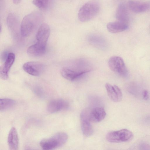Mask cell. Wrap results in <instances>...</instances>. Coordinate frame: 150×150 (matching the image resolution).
Returning a JSON list of instances; mask_svg holds the SVG:
<instances>
[{"mask_svg": "<svg viewBox=\"0 0 150 150\" xmlns=\"http://www.w3.org/2000/svg\"><path fill=\"white\" fill-rule=\"evenodd\" d=\"M43 19L42 14L38 11L32 12L25 16L21 24V35L23 37L29 35Z\"/></svg>", "mask_w": 150, "mask_h": 150, "instance_id": "6da1fadb", "label": "cell"}, {"mask_svg": "<svg viewBox=\"0 0 150 150\" xmlns=\"http://www.w3.org/2000/svg\"><path fill=\"white\" fill-rule=\"evenodd\" d=\"M100 9V4L97 0H92L87 2L79 11V19L83 22L89 21L98 13Z\"/></svg>", "mask_w": 150, "mask_h": 150, "instance_id": "7a4b0ae2", "label": "cell"}, {"mask_svg": "<svg viewBox=\"0 0 150 150\" xmlns=\"http://www.w3.org/2000/svg\"><path fill=\"white\" fill-rule=\"evenodd\" d=\"M68 138L67 134L64 132L57 133L51 137L42 139L40 143L43 149L50 150L57 149L63 145Z\"/></svg>", "mask_w": 150, "mask_h": 150, "instance_id": "3957f363", "label": "cell"}, {"mask_svg": "<svg viewBox=\"0 0 150 150\" xmlns=\"http://www.w3.org/2000/svg\"><path fill=\"white\" fill-rule=\"evenodd\" d=\"M133 136V134L131 131L127 129H123L109 132L106 136V139L110 142L119 143L128 141Z\"/></svg>", "mask_w": 150, "mask_h": 150, "instance_id": "277c9868", "label": "cell"}, {"mask_svg": "<svg viewBox=\"0 0 150 150\" xmlns=\"http://www.w3.org/2000/svg\"><path fill=\"white\" fill-rule=\"evenodd\" d=\"M110 69L114 72L122 76L127 73V69L122 59L119 56L111 57L108 62Z\"/></svg>", "mask_w": 150, "mask_h": 150, "instance_id": "5b68a950", "label": "cell"}, {"mask_svg": "<svg viewBox=\"0 0 150 150\" xmlns=\"http://www.w3.org/2000/svg\"><path fill=\"white\" fill-rule=\"evenodd\" d=\"M89 113L88 110L85 109L82 111L80 115L81 130L83 135L86 137L91 136L93 132L89 119Z\"/></svg>", "mask_w": 150, "mask_h": 150, "instance_id": "8992f818", "label": "cell"}, {"mask_svg": "<svg viewBox=\"0 0 150 150\" xmlns=\"http://www.w3.org/2000/svg\"><path fill=\"white\" fill-rule=\"evenodd\" d=\"M91 70L86 69H71L64 67L61 71L62 76L71 81H74L83 75L89 72Z\"/></svg>", "mask_w": 150, "mask_h": 150, "instance_id": "52a82bcc", "label": "cell"}, {"mask_svg": "<svg viewBox=\"0 0 150 150\" xmlns=\"http://www.w3.org/2000/svg\"><path fill=\"white\" fill-rule=\"evenodd\" d=\"M23 68L24 71L29 74L38 76L43 72L45 66L43 64L40 62H29L25 63Z\"/></svg>", "mask_w": 150, "mask_h": 150, "instance_id": "ba28073f", "label": "cell"}, {"mask_svg": "<svg viewBox=\"0 0 150 150\" xmlns=\"http://www.w3.org/2000/svg\"><path fill=\"white\" fill-rule=\"evenodd\" d=\"M69 103L62 99H53L50 101L47 105V110L50 112L55 113L66 109L69 107Z\"/></svg>", "mask_w": 150, "mask_h": 150, "instance_id": "9c48e42d", "label": "cell"}, {"mask_svg": "<svg viewBox=\"0 0 150 150\" xmlns=\"http://www.w3.org/2000/svg\"><path fill=\"white\" fill-rule=\"evenodd\" d=\"M7 23L10 32L13 35L21 34L19 19L17 15L13 13H10L7 17Z\"/></svg>", "mask_w": 150, "mask_h": 150, "instance_id": "30bf717a", "label": "cell"}, {"mask_svg": "<svg viewBox=\"0 0 150 150\" xmlns=\"http://www.w3.org/2000/svg\"><path fill=\"white\" fill-rule=\"evenodd\" d=\"M14 54L8 53L5 62L0 68V77L2 79L5 80L8 78L10 69L13 64L15 59Z\"/></svg>", "mask_w": 150, "mask_h": 150, "instance_id": "8fae6325", "label": "cell"}, {"mask_svg": "<svg viewBox=\"0 0 150 150\" xmlns=\"http://www.w3.org/2000/svg\"><path fill=\"white\" fill-rule=\"evenodd\" d=\"M50 33V29L48 25L46 23L41 24L36 34L37 43L46 46Z\"/></svg>", "mask_w": 150, "mask_h": 150, "instance_id": "7c38bea8", "label": "cell"}, {"mask_svg": "<svg viewBox=\"0 0 150 150\" xmlns=\"http://www.w3.org/2000/svg\"><path fill=\"white\" fill-rule=\"evenodd\" d=\"M128 6L130 10L134 12H144L150 10V1L130 0L128 2Z\"/></svg>", "mask_w": 150, "mask_h": 150, "instance_id": "4fadbf2b", "label": "cell"}, {"mask_svg": "<svg viewBox=\"0 0 150 150\" xmlns=\"http://www.w3.org/2000/svg\"><path fill=\"white\" fill-rule=\"evenodd\" d=\"M105 88L111 100L115 102H119L122 100V93L117 86L106 83L105 84Z\"/></svg>", "mask_w": 150, "mask_h": 150, "instance_id": "5bb4252c", "label": "cell"}, {"mask_svg": "<svg viewBox=\"0 0 150 150\" xmlns=\"http://www.w3.org/2000/svg\"><path fill=\"white\" fill-rule=\"evenodd\" d=\"M88 41L92 45L101 50L106 49L108 46L107 42L103 37L97 34H92L88 36Z\"/></svg>", "mask_w": 150, "mask_h": 150, "instance_id": "9a60e30c", "label": "cell"}, {"mask_svg": "<svg viewBox=\"0 0 150 150\" xmlns=\"http://www.w3.org/2000/svg\"><path fill=\"white\" fill-rule=\"evenodd\" d=\"M106 115V113L103 108L96 107L90 112V120L91 122H99L105 118Z\"/></svg>", "mask_w": 150, "mask_h": 150, "instance_id": "2e32d148", "label": "cell"}, {"mask_svg": "<svg viewBox=\"0 0 150 150\" xmlns=\"http://www.w3.org/2000/svg\"><path fill=\"white\" fill-rule=\"evenodd\" d=\"M128 26L127 23L117 21L108 23L107 25V28L109 32L115 33L126 30Z\"/></svg>", "mask_w": 150, "mask_h": 150, "instance_id": "e0dca14e", "label": "cell"}, {"mask_svg": "<svg viewBox=\"0 0 150 150\" xmlns=\"http://www.w3.org/2000/svg\"><path fill=\"white\" fill-rule=\"evenodd\" d=\"M8 142L10 149H18V136L17 130L14 127H12L9 132L8 137Z\"/></svg>", "mask_w": 150, "mask_h": 150, "instance_id": "ac0fdd59", "label": "cell"}, {"mask_svg": "<svg viewBox=\"0 0 150 150\" xmlns=\"http://www.w3.org/2000/svg\"><path fill=\"white\" fill-rule=\"evenodd\" d=\"M46 51V46L37 43L30 46L27 50V53L30 56L37 57L44 55Z\"/></svg>", "mask_w": 150, "mask_h": 150, "instance_id": "d6986e66", "label": "cell"}, {"mask_svg": "<svg viewBox=\"0 0 150 150\" xmlns=\"http://www.w3.org/2000/svg\"><path fill=\"white\" fill-rule=\"evenodd\" d=\"M116 17L118 21L127 23L129 20V13L124 4L121 3L119 5L116 11Z\"/></svg>", "mask_w": 150, "mask_h": 150, "instance_id": "ffe728a7", "label": "cell"}, {"mask_svg": "<svg viewBox=\"0 0 150 150\" xmlns=\"http://www.w3.org/2000/svg\"><path fill=\"white\" fill-rule=\"evenodd\" d=\"M16 101L11 99L2 98L0 99V110L4 111L13 107L16 104Z\"/></svg>", "mask_w": 150, "mask_h": 150, "instance_id": "44dd1931", "label": "cell"}, {"mask_svg": "<svg viewBox=\"0 0 150 150\" xmlns=\"http://www.w3.org/2000/svg\"><path fill=\"white\" fill-rule=\"evenodd\" d=\"M33 4L39 8L44 9L47 7L49 0H33Z\"/></svg>", "mask_w": 150, "mask_h": 150, "instance_id": "7402d4cb", "label": "cell"}, {"mask_svg": "<svg viewBox=\"0 0 150 150\" xmlns=\"http://www.w3.org/2000/svg\"><path fill=\"white\" fill-rule=\"evenodd\" d=\"M34 92L35 94L40 98H43L45 95L43 89L39 86H35L34 89Z\"/></svg>", "mask_w": 150, "mask_h": 150, "instance_id": "603a6c76", "label": "cell"}, {"mask_svg": "<svg viewBox=\"0 0 150 150\" xmlns=\"http://www.w3.org/2000/svg\"><path fill=\"white\" fill-rule=\"evenodd\" d=\"M142 96L143 98L145 100H147L149 98V94L148 91L144 90L142 93Z\"/></svg>", "mask_w": 150, "mask_h": 150, "instance_id": "cb8c5ba5", "label": "cell"}, {"mask_svg": "<svg viewBox=\"0 0 150 150\" xmlns=\"http://www.w3.org/2000/svg\"><path fill=\"white\" fill-rule=\"evenodd\" d=\"M21 0H13V3L15 4H18L20 3Z\"/></svg>", "mask_w": 150, "mask_h": 150, "instance_id": "d4e9b609", "label": "cell"}]
</instances>
